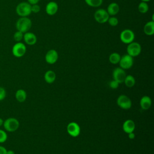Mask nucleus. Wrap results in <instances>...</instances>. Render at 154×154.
<instances>
[{
	"label": "nucleus",
	"mask_w": 154,
	"mask_h": 154,
	"mask_svg": "<svg viewBox=\"0 0 154 154\" xmlns=\"http://www.w3.org/2000/svg\"><path fill=\"white\" fill-rule=\"evenodd\" d=\"M127 53L133 58L139 55L141 52V46L137 42H132L128 45Z\"/></svg>",
	"instance_id": "4"
},
{
	"label": "nucleus",
	"mask_w": 154,
	"mask_h": 154,
	"mask_svg": "<svg viewBox=\"0 0 154 154\" xmlns=\"http://www.w3.org/2000/svg\"><path fill=\"white\" fill-rule=\"evenodd\" d=\"M23 39L24 40V42L26 45L30 46L35 45L37 40L35 34L32 32L29 31L23 34Z\"/></svg>",
	"instance_id": "14"
},
{
	"label": "nucleus",
	"mask_w": 154,
	"mask_h": 154,
	"mask_svg": "<svg viewBox=\"0 0 154 154\" xmlns=\"http://www.w3.org/2000/svg\"><path fill=\"white\" fill-rule=\"evenodd\" d=\"M120 58L121 56L119 53L113 52L109 56V61L113 64H116L119 63Z\"/></svg>",
	"instance_id": "21"
},
{
	"label": "nucleus",
	"mask_w": 154,
	"mask_h": 154,
	"mask_svg": "<svg viewBox=\"0 0 154 154\" xmlns=\"http://www.w3.org/2000/svg\"><path fill=\"white\" fill-rule=\"evenodd\" d=\"M120 11V7L119 4L116 2H111L110 3L106 9V11L108 14L111 16H116Z\"/></svg>",
	"instance_id": "16"
},
{
	"label": "nucleus",
	"mask_w": 154,
	"mask_h": 154,
	"mask_svg": "<svg viewBox=\"0 0 154 154\" xmlns=\"http://www.w3.org/2000/svg\"><path fill=\"white\" fill-rule=\"evenodd\" d=\"M124 82L128 87H132L135 84V79L134 77L131 75H126L124 80Z\"/></svg>",
	"instance_id": "22"
},
{
	"label": "nucleus",
	"mask_w": 154,
	"mask_h": 154,
	"mask_svg": "<svg viewBox=\"0 0 154 154\" xmlns=\"http://www.w3.org/2000/svg\"><path fill=\"white\" fill-rule=\"evenodd\" d=\"M126 76V72L124 69L121 67H116L112 72L113 79L118 82L119 83H122L124 82L125 77Z\"/></svg>",
	"instance_id": "10"
},
{
	"label": "nucleus",
	"mask_w": 154,
	"mask_h": 154,
	"mask_svg": "<svg viewBox=\"0 0 154 154\" xmlns=\"http://www.w3.org/2000/svg\"><path fill=\"white\" fill-rule=\"evenodd\" d=\"M109 87L112 88V89H117L118 87H119V83L118 82H117L115 80H112L109 83Z\"/></svg>",
	"instance_id": "29"
},
{
	"label": "nucleus",
	"mask_w": 154,
	"mask_h": 154,
	"mask_svg": "<svg viewBox=\"0 0 154 154\" xmlns=\"http://www.w3.org/2000/svg\"><path fill=\"white\" fill-rule=\"evenodd\" d=\"M135 38V34L134 31L130 29H125L120 34V39L121 42L125 44H129L134 42Z\"/></svg>",
	"instance_id": "3"
},
{
	"label": "nucleus",
	"mask_w": 154,
	"mask_h": 154,
	"mask_svg": "<svg viewBox=\"0 0 154 154\" xmlns=\"http://www.w3.org/2000/svg\"><path fill=\"white\" fill-rule=\"evenodd\" d=\"M58 10V4L55 1L49 2L45 7V11L47 14L49 16H53L55 14Z\"/></svg>",
	"instance_id": "13"
},
{
	"label": "nucleus",
	"mask_w": 154,
	"mask_h": 154,
	"mask_svg": "<svg viewBox=\"0 0 154 154\" xmlns=\"http://www.w3.org/2000/svg\"><path fill=\"white\" fill-rule=\"evenodd\" d=\"M32 26V21L28 17H20L16 23V28L23 33H25L30 29Z\"/></svg>",
	"instance_id": "1"
},
{
	"label": "nucleus",
	"mask_w": 154,
	"mask_h": 154,
	"mask_svg": "<svg viewBox=\"0 0 154 154\" xmlns=\"http://www.w3.org/2000/svg\"><path fill=\"white\" fill-rule=\"evenodd\" d=\"M40 11V7L37 4L31 5V12L34 13H37Z\"/></svg>",
	"instance_id": "28"
},
{
	"label": "nucleus",
	"mask_w": 154,
	"mask_h": 154,
	"mask_svg": "<svg viewBox=\"0 0 154 154\" xmlns=\"http://www.w3.org/2000/svg\"><path fill=\"white\" fill-rule=\"evenodd\" d=\"M135 125L133 120L128 119L126 120L123 124V131L127 134L133 132L135 130Z\"/></svg>",
	"instance_id": "15"
},
{
	"label": "nucleus",
	"mask_w": 154,
	"mask_h": 154,
	"mask_svg": "<svg viewBox=\"0 0 154 154\" xmlns=\"http://www.w3.org/2000/svg\"><path fill=\"white\" fill-rule=\"evenodd\" d=\"M40 0H27L28 2L31 4V5H34V4H37L39 2Z\"/></svg>",
	"instance_id": "32"
},
{
	"label": "nucleus",
	"mask_w": 154,
	"mask_h": 154,
	"mask_svg": "<svg viewBox=\"0 0 154 154\" xmlns=\"http://www.w3.org/2000/svg\"><path fill=\"white\" fill-rule=\"evenodd\" d=\"M6 154H15V153H14V151H13V150H7V151Z\"/></svg>",
	"instance_id": "34"
},
{
	"label": "nucleus",
	"mask_w": 154,
	"mask_h": 154,
	"mask_svg": "<svg viewBox=\"0 0 154 154\" xmlns=\"http://www.w3.org/2000/svg\"><path fill=\"white\" fill-rule=\"evenodd\" d=\"M26 51V47L25 45L22 42H16L12 48V54L17 58L23 57Z\"/></svg>",
	"instance_id": "7"
},
{
	"label": "nucleus",
	"mask_w": 154,
	"mask_h": 154,
	"mask_svg": "<svg viewBox=\"0 0 154 154\" xmlns=\"http://www.w3.org/2000/svg\"><path fill=\"white\" fill-rule=\"evenodd\" d=\"M3 123H4V120L1 118H0V127L3 125Z\"/></svg>",
	"instance_id": "35"
},
{
	"label": "nucleus",
	"mask_w": 154,
	"mask_h": 154,
	"mask_svg": "<svg viewBox=\"0 0 154 154\" xmlns=\"http://www.w3.org/2000/svg\"><path fill=\"white\" fill-rule=\"evenodd\" d=\"M15 97L17 101L19 102H23L26 99V93L24 90L19 89L16 92Z\"/></svg>",
	"instance_id": "20"
},
{
	"label": "nucleus",
	"mask_w": 154,
	"mask_h": 154,
	"mask_svg": "<svg viewBox=\"0 0 154 154\" xmlns=\"http://www.w3.org/2000/svg\"><path fill=\"white\" fill-rule=\"evenodd\" d=\"M44 77H45V80L47 83L51 84L53 82H54V81L55 80L56 75L54 71L49 70L45 73Z\"/></svg>",
	"instance_id": "19"
},
{
	"label": "nucleus",
	"mask_w": 154,
	"mask_h": 154,
	"mask_svg": "<svg viewBox=\"0 0 154 154\" xmlns=\"http://www.w3.org/2000/svg\"><path fill=\"white\" fill-rule=\"evenodd\" d=\"M3 125L6 131L8 132H14L19 128V122L16 119L10 117L4 122Z\"/></svg>",
	"instance_id": "5"
},
{
	"label": "nucleus",
	"mask_w": 154,
	"mask_h": 154,
	"mask_svg": "<svg viewBox=\"0 0 154 154\" xmlns=\"http://www.w3.org/2000/svg\"><path fill=\"white\" fill-rule=\"evenodd\" d=\"M107 22L111 26H116L119 23V20L115 16H112L109 17Z\"/></svg>",
	"instance_id": "25"
},
{
	"label": "nucleus",
	"mask_w": 154,
	"mask_h": 154,
	"mask_svg": "<svg viewBox=\"0 0 154 154\" xmlns=\"http://www.w3.org/2000/svg\"><path fill=\"white\" fill-rule=\"evenodd\" d=\"M7 151V149L4 147L0 146V154H6Z\"/></svg>",
	"instance_id": "31"
},
{
	"label": "nucleus",
	"mask_w": 154,
	"mask_h": 154,
	"mask_svg": "<svg viewBox=\"0 0 154 154\" xmlns=\"http://www.w3.org/2000/svg\"><path fill=\"white\" fill-rule=\"evenodd\" d=\"M16 12L20 17H28L32 13L31 5L28 2H20L16 7Z\"/></svg>",
	"instance_id": "2"
},
{
	"label": "nucleus",
	"mask_w": 154,
	"mask_h": 154,
	"mask_svg": "<svg viewBox=\"0 0 154 154\" xmlns=\"http://www.w3.org/2000/svg\"><path fill=\"white\" fill-rule=\"evenodd\" d=\"M7 140V133L4 131L0 129V143H4Z\"/></svg>",
	"instance_id": "27"
},
{
	"label": "nucleus",
	"mask_w": 154,
	"mask_h": 154,
	"mask_svg": "<svg viewBox=\"0 0 154 154\" xmlns=\"http://www.w3.org/2000/svg\"><path fill=\"white\" fill-rule=\"evenodd\" d=\"M67 131L70 136L73 137H76L79 135L81 129L77 123L73 122L69 123L67 125Z\"/></svg>",
	"instance_id": "11"
},
{
	"label": "nucleus",
	"mask_w": 154,
	"mask_h": 154,
	"mask_svg": "<svg viewBox=\"0 0 154 154\" xmlns=\"http://www.w3.org/2000/svg\"><path fill=\"white\" fill-rule=\"evenodd\" d=\"M5 96H6L5 90L3 87H0V101L4 100L5 97Z\"/></svg>",
	"instance_id": "30"
},
{
	"label": "nucleus",
	"mask_w": 154,
	"mask_h": 154,
	"mask_svg": "<svg viewBox=\"0 0 154 154\" xmlns=\"http://www.w3.org/2000/svg\"><path fill=\"white\" fill-rule=\"evenodd\" d=\"M138 10L142 14L146 13L149 10V5L147 2L141 1L138 5Z\"/></svg>",
	"instance_id": "23"
},
{
	"label": "nucleus",
	"mask_w": 154,
	"mask_h": 154,
	"mask_svg": "<svg viewBox=\"0 0 154 154\" xmlns=\"http://www.w3.org/2000/svg\"><path fill=\"white\" fill-rule=\"evenodd\" d=\"M117 105L123 109H129L131 108L132 102L129 97L122 94L119 96L117 100Z\"/></svg>",
	"instance_id": "9"
},
{
	"label": "nucleus",
	"mask_w": 154,
	"mask_h": 154,
	"mask_svg": "<svg viewBox=\"0 0 154 154\" xmlns=\"http://www.w3.org/2000/svg\"><path fill=\"white\" fill-rule=\"evenodd\" d=\"M128 134V137L129 139L131 140H132V139H134L135 138V134L134 132H131L129 134Z\"/></svg>",
	"instance_id": "33"
},
{
	"label": "nucleus",
	"mask_w": 154,
	"mask_h": 154,
	"mask_svg": "<svg viewBox=\"0 0 154 154\" xmlns=\"http://www.w3.org/2000/svg\"><path fill=\"white\" fill-rule=\"evenodd\" d=\"M143 31L148 36L153 35L154 34V21L150 20L147 22L144 26Z\"/></svg>",
	"instance_id": "17"
},
{
	"label": "nucleus",
	"mask_w": 154,
	"mask_h": 154,
	"mask_svg": "<svg viewBox=\"0 0 154 154\" xmlns=\"http://www.w3.org/2000/svg\"><path fill=\"white\" fill-rule=\"evenodd\" d=\"M119 63L120 65V67L124 70L130 69L134 64L133 57L130 56L128 54H125L121 57Z\"/></svg>",
	"instance_id": "8"
},
{
	"label": "nucleus",
	"mask_w": 154,
	"mask_h": 154,
	"mask_svg": "<svg viewBox=\"0 0 154 154\" xmlns=\"http://www.w3.org/2000/svg\"><path fill=\"white\" fill-rule=\"evenodd\" d=\"M58 58V54L55 49L49 50L45 55V60L48 64H54L57 62Z\"/></svg>",
	"instance_id": "12"
},
{
	"label": "nucleus",
	"mask_w": 154,
	"mask_h": 154,
	"mask_svg": "<svg viewBox=\"0 0 154 154\" xmlns=\"http://www.w3.org/2000/svg\"><path fill=\"white\" fill-rule=\"evenodd\" d=\"M85 2L90 7H99L103 2V0H84Z\"/></svg>",
	"instance_id": "24"
},
{
	"label": "nucleus",
	"mask_w": 154,
	"mask_h": 154,
	"mask_svg": "<svg viewBox=\"0 0 154 154\" xmlns=\"http://www.w3.org/2000/svg\"><path fill=\"white\" fill-rule=\"evenodd\" d=\"M141 1H143V2H149V1H151V0H141Z\"/></svg>",
	"instance_id": "36"
},
{
	"label": "nucleus",
	"mask_w": 154,
	"mask_h": 154,
	"mask_svg": "<svg viewBox=\"0 0 154 154\" xmlns=\"http://www.w3.org/2000/svg\"><path fill=\"white\" fill-rule=\"evenodd\" d=\"M23 32L19 31H16L14 35H13V38H14V40L16 42H20L22 39H23Z\"/></svg>",
	"instance_id": "26"
},
{
	"label": "nucleus",
	"mask_w": 154,
	"mask_h": 154,
	"mask_svg": "<svg viewBox=\"0 0 154 154\" xmlns=\"http://www.w3.org/2000/svg\"><path fill=\"white\" fill-rule=\"evenodd\" d=\"M140 104L143 109L144 110L149 109L152 105V100L150 97L147 96H143L140 99Z\"/></svg>",
	"instance_id": "18"
},
{
	"label": "nucleus",
	"mask_w": 154,
	"mask_h": 154,
	"mask_svg": "<svg viewBox=\"0 0 154 154\" xmlns=\"http://www.w3.org/2000/svg\"><path fill=\"white\" fill-rule=\"evenodd\" d=\"M110 16L107 13L106 10L103 8L97 9L94 13V20L99 23H105L107 22Z\"/></svg>",
	"instance_id": "6"
}]
</instances>
